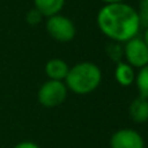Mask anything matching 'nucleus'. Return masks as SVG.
<instances>
[{"label": "nucleus", "instance_id": "f3484780", "mask_svg": "<svg viewBox=\"0 0 148 148\" xmlns=\"http://www.w3.org/2000/svg\"><path fill=\"white\" fill-rule=\"evenodd\" d=\"M143 40L146 42V44H147V47H148V26L147 27H144V33H143Z\"/></svg>", "mask_w": 148, "mask_h": 148}, {"label": "nucleus", "instance_id": "9b49d317", "mask_svg": "<svg viewBox=\"0 0 148 148\" xmlns=\"http://www.w3.org/2000/svg\"><path fill=\"white\" fill-rule=\"evenodd\" d=\"M134 83L138 88L139 95L148 99V64L138 70Z\"/></svg>", "mask_w": 148, "mask_h": 148}, {"label": "nucleus", "instance_id": "4468645a", "mask_svg": "<svg viewBox=\"0 0 148 148\" xmlns=\"http://www.w3.org/2000/svg\"><path fill=\"white\" fill-rule=\"evenodd\" d=\"M46 18L40 12H39L36 8H31L27 13H26V22L31 26H35V25H39L42 22V20Z\"/></svg>", "mask_w": 148, "mask_h": 148}, {"label": "nucleus", "instance_id": "9d476101", "mask_svg": "<svg viewBox=\"0 0 148 148\" xmlns=\"http://www.w3.org/2000/svg\"><path fill=\"white\" fill-rule=\"evenodd\" d=\"M33 1L34 8H36L47 18L49 16L61 13L66 0H33Z\"/></svg>", "mask_w": 148, "mask_h": 148}, {"label": "nucleus", "instance_id": "7ed1b4c3", "mask_svg": "<svg viewBox=\"0 0 148 148\" xmlns=\"http://www.w3.org/2000/svg\"><path fill=\"white\" fill-rule=\"evenodd\" d=\"M46 30L53 40L60 43H69L75 38L77 27L72 18L61 13L47 17Z\"/></svg>", "mask_w": 148, "mask_h": 148}, {"label": "nucleus", "instance_id": "dca6fc26", "mask_svg": "<svg viewBox=\"0 0 148 148\" xmlns=\"http://www.w3.org/2000/svg\"><path fill=\"white\" fill-rule=\"evenodd\" d=\"M100 1L104 3V4H116V3H122L125 0H100Z\"/></svg>", "mask_w": 148, "mask_h": 148}, {"label": "nucleus", "instance_id": "f8f14e48", "mask_svg": "<svg viewBox=\"0 0 148 148\" xmlns=\"http://www.w3.org/2000/svg\"><path fill=\"white\" fill-rule=\"evenodd\" d=\"M105 53L109 57L112 61H114L116 64L117 62L123 61V44L118 43V42H112L105 46Z\"/></svg>", "mask_w": 148, "mask_h": 148}, {"label": "nucleus", "instance_id": "1a4fd4ad", "mask_svg": "<svg viewBox=\"0 0 148 148\" xmlns=\"http://www.w3.org/2000/svg\"><path fill=\"white\" fill-rule=\"evenodd\" d=\"M135 77L136 72L131 65H129L127 62L121 61L116 64V69H114V79L118 84L123 87L131 86L135 82Z\"/></svg>", "mask_w": 148, "mask_h": 148}, {"label": "nucleus", "instance_id": "f257e3e1", "mask_svg": "<svg viewBox=\"0 0 148 148\" xmlns=\"http://www.w3.org/2000/svg\"><path fill=\"white\" fill-rule=\"evenodd\" d=\"M96 23L109 40L122 44L139 35L142 29L136 8L126 1L104 4L97 12Z\"/></svg>", "mask_w": 148, "mask_h": 148}, {"label": "nucleus", "instance_id": "f03ea898", "mask_svg": "<svg viewBox=\"0 0 148 148\" xmlns=\"http://www.w3.org/2000/svg\"><path fill=\"white\" fill-rule=\"evenodd\" d=\"M103 79L101 69L95 62L82 61L69 68L65 78L68 90L77 95H87L100 86Z\"/></svg>", "mask_w": 148, "mask_h": 148}, {"label": "nucleus", "instance_id": "0eeeda50", "mask_svg": "<svg viewBox=\"0 0 148 148\" xmlns=\"http://www.w3.org/2000/svg\"><path fill=\"white\" fill-rule=\"evenodd\" d=\"M69 65L62 59H51L47 61L44 66V72L48 79L52 81H65L69 72Z\"/></svg>", "mask_w": 148, "mask_h": 148}, {"label": "nucleus", "instance_id": "20e7f679", "mask_svg": "<svg viewBox=\"0 0 148 148\" xmlns=\"http://www.w3.org/2000/svg\"><path fill=\"white\" fill-rule=\"evenodd\" d=\"M68 87L64 81L48 79L40 86L38 91V101L46 108H55L61 105L68 97Z\"/></svg>", "mask_w": 148, "mask_h": 148}, {"label": "nucleus", "instance_id": "2eb2a0df", "mask_svg": "<svg viewBox=\"0 0 148 148\" xmlns=\"http://www.w3.org/2000/svg\"><path fill=\"white\" fill-rule=\"evenodd\" d=\"M13 148H40L36 143L34 142H30V140H23V142H20L17 143Z\"/></svg>", "mask_w": 148, "mask_h": 148}, {"label": "nucleus", "instance_id": "423d86ee", "mask_svg": "<svg viewBox=\"0 0 148 148\" xmlns=\"http://www.w3.org/2000/svg\"><path fill=\"white\" fill-rule=\"evenodd\" d=\"M110 148H144V139L133 129H120L109 140Z\"/></svg>", "mask_w": 148, "mask_h": 148}, {"label": "nucleus", "instance_id": "ddd939ff", "mask_svg": "<svg viewBox=\"0 0 148 148\" xmlns=\"http://www.w3.org/2000/svg\"><path fill=\"white\" fill-rule=\"evenodd\" d=\"M136 10H138L142 27H147L148 26V0H139Z\"/></svg>", "mask_w": 148, "mask_h": 148}, {"label": "nucleus", "instance_id": "6e6552de", "mask_svg": "<svg viewBox=\"0 0 148 148\" xmlns=\"http://www.w3.org/2000/svg\"><path fill=\"white\" fill-rule=\"evenodd\" d=\"M129 114L135 123H144L148 121V99L140 96L133 100L129 105Z\"/></svg>", "mask_w": 148, "mask_h": 148}, {"label": "nucleus", "instance_id": "39448f33", "mask_svg": "<svg viewBox=\"0 0 148 148\" xmlns=\"http://www.w3.org/2000/svg\"><path fill=\"white\" fill-rule=\"evenodd\" d=\"M123 61L134 69H140L148 64V47L139 35L123 43Z\"/></svg>", "mask_w": 148, "mask_h": 148}]
</instances>
